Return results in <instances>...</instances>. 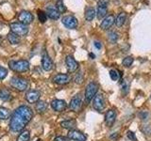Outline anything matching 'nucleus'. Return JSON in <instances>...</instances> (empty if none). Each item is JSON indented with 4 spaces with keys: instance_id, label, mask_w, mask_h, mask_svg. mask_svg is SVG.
Instances as JSON below:
<instances>
[{
    "instance_id": "1",
    "label": "nucleus",
    "mask_w": 151,
    "mask_h": 141,
    "mask_svg": "<svg viewBox=\"0 0 151 141\" xmlns=\"http://www.w3.org/2000/svg\"><path fill=\"white\" fill-rule=\"evenodd\" d=\"M33 118V111L27 105H21L13 111L9 120V128L14 133L22 132Z\"/></svg>"
},
{
    "instance_id": "2",
    "label": "nucleus",
    "mask_w": 151,
    "mask_h": 141,
    "mask_svg": "<svg viewBox=\"0 0 151 141\" xmlns=\"http://www.w3.org/2000/svg\"><path fill=\"white\" fill-rule=\"evenodd\" d=\"M9 69L15 73H26L29 70V62L25 59L20 60H12L9 62Z\"/></svg>"
},
{
    "instance_id": "3",
    "label": "nucleus",
    "mask_w": 151,
    "mask_h": 141,
    "mask_svg": "<svg viewBox=\"0 0 151 141\" xmlns=\"http://www.w3.org/2000/svg\"><path fill=\"white\" fill-rule=\"evenodd\" d=\"M9 85L17 91H25L28 88V81L20 76H13L9 81Z\"/></svg>"
},
{
    "instance_id": "4",
    "label": "nucleus",
    "mask_w": 151,
    "mask_h": 141,
    "mask_svg": "<svg viewBox=\"0 0 151 141\" xmlns=\"http://www.w3.org/2000/svg\"><path fill=\"white\" fill-rule=\"evenodd\" d=\"M9 27H11V31L13 32L14 34L18 35L19 37L26 36L28 33V27H27V26L24 25V24H22L20 22L12 23L11 25H9Z\"/></svg>"
},
{
    "instance_id": "5",
    "label": "nucleus",
    "mask_w": 151,
    "mask_h": 141,
    "mask_svg": "<svg viewBox=\"0 0 151 141\" xmlns=\"http://www.w3.org/2000/svg\"><path fill=\"white\" fill-rule=\"evenodd\" d=\"M97 90H98V85L94 82H91L87 85L86 89H85V102L87 103H89L94 98V96L97 94Z\"/></svg>"
},
{
    "instance_id": "6",
    "label": "nucleus",
    "mask_w": 151,
    "mask_h": 141,
    "mask_svg": "<svg viewBox=\"0 0 151 141\" xmlns=\"http://www.w3.org/2000/svg\"><path fill=\"white\" fill-rule=\"evenodd\" d=\"M108 4L109 0H99L98 1L96 9V16L98 19H103V17L106 16L108 11Z\"/></svg>"
},
{
    "instance_id": "7",
    "label": "nucleus",
    "mask_w": 151,
    "mask_h": 141,
    "mask_svg": "<svg viewBox=\"0 0 151 141\" xmlns=\"http://www.w3.org/2000/svg\"><path fill=\"white\" fill-rule=\"evenodd\" d=\"M93 106L96 110L101 112L105 109L106 103H105V99H104L103 95L101 94H96L94 98L93 99Z\"/></svg>"
},
{
    "instance_id": "8",
    "label": "nucleus",
    "mask_w": 151,
    "mask_h": 141,
    "mask_svg": "<svg viewBox=\"0 0 151 141\" xmlns=\"http://www.w3.org/2000/svg\"><path fill=\"white\" fill-rule=\"evenodd\" d=\"M33 19H34L33 14L28 11H22L20 13H19V16H18L19 22L24 24V25H26V26L31 24L33 22Z\"/></svg>"
},
{
    "instance_id": "9",
    "label": "nucleus",
    "mask_w": 151,
    "mask_h": 141,
    "mask_svg": "<svg viewBox=\"0 0 151 141\" xmlns=\"http://www.w3.org/2000/svg\"><path fill=\"white\" fill-rule=\"evenodd\" d=\"M61 22H63V26L65 27L69 28V29H75L78 26V20L77 18L72 16V15H67L64 16L61 19Z\"/></svg>"
},
{
    "instance_id": "10",
    "label": "nucleus",
    "mask_w": 151,
    "mask_h": 141,
    "mask_svg": "<svg viewBox=\"0 0 151 141\" xmlns=\"http://www.w3.org/2000/svg\"><path fill=\"white\" fill-rule=\"evenodd\" d=\"M67 137L71 140H75V141H86L87 140V136L85 135L82 132L75 130V129L70 130L68 132Z\"/></svg>"
},
{
    "instance_id": "11",
    "label": "nucleus",
    "mask_w": 151,
    "mask_h": 141,
    "mask_svg": "<svg viewBox=\"0 0 151 141\" xmlns=\"http://www.w3.org/2000/svg\"><path fill=\"white\" fill-rule=\"evenodd\" d=\"M51 107L52 109L57 112H63L67 108V103L64 100H60V99H55L51 102Z\"/></svg>"
},
{
    "instance_id": "12",
    "label": "nucleus",
    "mask_w": 151,
    "mask_h": 141,
    "mask_svg": "<svg viewBox=\"0 0 151 141\" xmlns=\"http://www.w3.org/2000/svg\"><path fill=\"white\" fill-rule=\"evenodd\" d=\"M81 105H82V100L78 94V95H76L75 97L72 98V100H71L69 103V108L74 112H78L81 109Z\"/></svg>"
},
{
    "instance_id": "13",
    "label": "nucleus",
    "mask_w": 151,
    "mask_h": 141,
    "mask_svg": "<svg viewBox=\"0 0 151 141\" xmlns=\"http://www.w3.org/2000/svg\"><path fill=\"white\" fill-rule=\"evenodd\" d=\"M53 61L50 58V56L45 52L42 56V68L46 72H49V70L53 69Z\"/></svg>"
},
{
    "instance_id": "14",
    "label": "nucleus",
    "mask_w": 151,
    "mask_h": 141,
    "mask_svg": "<svg viewBox=\"0 0 151 141\" xmlns=\"http://www.w3.org/2000/svg\"><path fill=\"white\" fill-rule=\"evenodd\" d=\"M40 97H41V92L39 90H36V89H31V90L27 91L26 94V100L29 103H37L40 100Z\"/></svg>"
},
{
    "instance_id": "15",
    "label": "nucleus",
    "mask_w": 151,
    "mask_h": 141,
    "mask_svg": "<svg viewBox=\"0 0 151 141\" xmlns=\"http://www.w3.org/2000/svg\"><path fill=\"white\" fill-rule=\"evenodd\" d=\"M65 63L70 73H74L78 69V63L72 56H67L65 58Z\"/></svg>"
},
{
    "instance_id": "16",
    "label": "nucleus",
    "mask_w": 151,
    "mask_h": 141,
    "mask_svg": "<svg viewBox=\"0 0 151 141\" xmlns=\"http://www.w3.org/2000/svg\"><path fill=\"white\" fill-rule=\"evenodd\" d=\"M70 80H71V77L66 73H58L53 77V82L58 85L68 84L70 82Z\"/></svg>"
},
{
    "instance_id": "17",
    "label": "nucleus",
    "mask_w": 151,
    "mask_h": 141,
    "mask_svg": "<svg viewBox=\"0 0 151 141\" xmlns=\"http://www.w3.org/2000/svg\"><path fill=\"white\" fill-rule=\"evenodd\" d=\"M116 120V112L113 109H110L105 114V122L108 126H112Z\"/></svg>"
},
{
    "instance_id": "18",
    "label": "nucleus",
    "mask_w": 151,
    "mask_h": 141,
    "mask_svg": "<svg viewBox=\"0 0 151 141\" xmlns=\"http://www.w3.org/2000/svg\"><path fill=\"white\" fill-rule=\"evenodd\" d=\"M114 23H115V20H114V17H113V15H108V16H106L105 18H104L103 21L101 22L100 28H102V29H104V30H107Z\"/></svg>"
},
{
    "instance_id": "19",
    "label": "nucleus",
    "mask_w": 151,
    "mask_h": 141,
    "mask_svg": "<svg viewBox=\"0 0 151 141\" xmlns=\"http://www.w3.org/2000/svg\"><path fill=\"white\" fill-rule=\"evenodd\" d=\"M46 15H47V17L52 19V20H58V19L60 17V13L56 8L48 7L46 9Z\"/></svg>"
},
{
    "instance_id": "20",
    "label": "nucleus",
    "mask_w": 151,
    "mask_h": 141,
    "mask_svg": "<svg viewBox=\"0 0 151 141\" xmlns=\"http://www.w3.org/2000/svg\"><path fill=\"white\" fill-rule=\"evenodd\" d=\"M0 100L4 102H9L12 100V93L7 88H0Z\"/></svg>"
},
{
    "instance_id": "21",
    "label": "nucleus",
    "mask_w": 151,
    "mask_h": 141,
    "mask_svg": "<svg viewBox=\"0 0 151 141\" xmlns=\"http://www.w3.org/2000/svg\"><path fill=\"white\" fill-rule=\"evenodd\" d=\"M60 126L63 127V128L68 129L70 131V130H73L76 128V126H77V121H76V120H73V119L67 120L60 122Z\"/></svg>"
},
{
    "instance_id": "22",
    "label": "nucleus",
    "mask_w": 151,
    "mask_h": 141,
    "mask_svg": "<svg viewBox=\"0 0 151 141\" xmlns=\"http://www.w3.org/2000/svg\"><path fill=\"white\" fill-rule=\"evenodd\" d=\"M35 109H36V111L38 113L42 114V113H45L47 110V103L45 101L39 100L36 103V105H35Z\"/></svg>"
},
{
    "instance_id": "23",
    "label": "nucleus",
    "mask_w": 151,
    "mask_h": 141,
    "mask_svg": "<svg viewBox=\"0 0 151 141\" xmlns=\"http://www.w3.org/2000/svg\"><path fill=\"white\" fill-rule=\"evenodd\" d=\"M96 11L93 8H88L86 9V11H85V19H86L88 22H91L93 20V18L96 17Z\"/></svg>"
},
{
    "instance_id": "24",
    "label": "nucleus",
    "mask_w": 151,
    "mask_h": 141,
    "mask_svg": "<svg viewBox=\"0 0 151 141\" xmlns=\"http://www.w3.org/2000/svg\"><path fill=\"white\" fill-rule=\"evenodd\" d=\"M7 38H8V40L9 41V43H12L13 45L20 43V37H19L18 35H16V34H14V33L12 32V31L8 34Z\"/></svg>"
},
{
    "instance_id": "25",
    "label": "nucleus",
    "mask_w": 151,
    "mask_h": 141,
    "mask_svg": "<svg viewBox=\"0 0 151 141\" xmlns=\"http://www.w3.org/2000/svg\"><path fill=\"white\" fill-rule=\"evenodd\" d=\"M11 117H12L11 111H9L8 108L0 106V120H5L9 119Z\"/></svg>"
},
{
    "instance_id": "26",
    "label": "nucleus",
    "mask_w": 151,
    "mask_h": 141,
    "mask_svg": "<svg viewBox=\"0 0 151 141\" xmlns=\"http://www.w3.org/2000/svg\"><path fill=\"white\" fill-rule=\"evenodd\" d=\"M30 138V133L27 130H23L20 134H19L16 141H29Z\"/></svg>"
},
{
    "instance_id": "27",
    "label": "nucleus",
    "mask_w": 151,
    "mask_h": 141,
    "mask_svg": "<svg viewBox=\"0 0 151 141\" xmlns=\"http://www.w3.org/2000/svg\"><path fill=\"white\" fill-rule=\"evenodd\" d=\"M126 19H127V15L125 12H121L118 14V16L115 20V25L118 26V27H121L123 25L125 24L126 22Z\"/></svg>"
},
{
    "instance_id": "28",
    "label": "nucleus",
    "mask_w": 151,
    "mask_h": 141,
    "mask_svg": "<svg viewBox=\"0 0 151 141\" xmlns=\"http://www.w3.org/2000/svg\"><path fill=\"white\" fill-rule=\"evenodd\" d=\"M118 38H119V36H118V34L115 31L109 32L108 39H109V41L111 42V43H116V41H118Z\"/></svg>"
},
{
    "instance_id": "29",
    "label": "nucleus",
    "mask_w": 151,
    "mask_h": 141,
    "mask_svg": "<svg viewBox=\"0 0 151 141\" xmlns=\"http://www.w3.org/2000/svg\"><path fill=\"white\" fill-rule=\"evenodd\" d=\"M132 63H133V58H132V56H126V58L122 61L123 66H125V67H127V68L130 67Z\"/></svg>"
},
{
    "instance_id": "30",
    "label": "nucleus",
    "mask_w": 151,
    "mask_h": 141,
    "mask_svg": "<svg viewBox=\"0 0 151 141\" xmlns=\"http://www.w3.org/2000/svg\"><path fill=\"white\" fill-rule=\"evenodd\" d=\"M37 13H38V18H39V20H40L41 23H45V22L47 20L46 12L41 11V9H38V11H37Z\"/></svg>"
},
{
    "instance_id": "31",
    "label": "nucleus",
    "mask_w": 151,
    "mask_h": 141,
    "mask_svg": "<svg viewBox=\"0 0 151 141\" xmlns=\"http://www.w3.org/2000/svg\"><path fill=\"white\" fill-rule=\"evenodd\" d=\"M56 9L60 11V13L64 12L66 11V7L64 6L63 0H58V2H57V4H56Z\"/></svg>"
},
{
    "instance_id": "32",
    "label": "nucleus",
    "mask_w": 151,
    "mask_h": 141,
    "mask_svg": "<svg viewBox=\"0 0 151 141\" xmlns=\"http://www.w3.org/2000/svg\"><path fill=\"white\" fill-rule=\"evenodd\" d=\"M75 82H76V84H78V85H80V84H82L83 83V80H84V78H83V74H82V73H78L77 74H76V76H75Z\"/></svg>"
},
{
    "instance_id": "33",
    "label": "nucleus",
    "mask_w": 151,
    "mask_h": 141,
    "mask_svg": "<svg viewBox=\"0 0 151 141\" xmlns=\"http://www.w3.org/2000/svg\"><path fill=\"white\" fill-rule=\"evenodd\" d=\"M110 76H111L112 81H117V80L119 79V74H118V72L115 70H111Z\"/></svg>"
},
{
    "instance_id": "34",
    "label": "nucleus",
    "mask_w": 151,
    "mask_h": 141,
    "mask_svg": "<svg viewBox=\"0 0 151 141\" xmlns=\"http://www.w3.org/2000/svg\"><path fill=\"white\" fill-rule=\"evenodd\" d=\"M8 75V70L6 68L0 66V80H3L7 77Z\"/></svg>"
},
{
    "instance_id": "35",
    "label": "nucleus",
    "mask_w": 151,
    "mask_h": 141,
    "mask_svg": "<svg viewBox=\"0 0 151 141\" xmlns=\"http://www.w3.org/2000/svg\"><path fill=\"white\" fill-rule=\"evenodd\" d=\"M127 137H129L131 141H137V138H136V135H135V134L133 133V132H131V131H129L127 132Z\"/></svg>"
},
{
    "instance_id": "36",
    "label": "nucleus",
    "mask_w": 151,
    "mask_h": 141,
    "mask_svg": "<svg viewBox=\"0 0 151 141\" xmlns=\"http://www.w3.org/2000/svg\"><path fill=\"white\" fill-rule=\"evenodd\" d=\"M70 139L68 137H65V136H57L54 138V141H69Z\"/></svg>"
},
{
    "instance_id": "37",
    "label": "nucleus",
    "mask_w": 151,
    "mask_h": 141,
    "mask_svg": "<svg viewBox=\"0 0 151 141\" xmlns=\"http://www.w3.org/2000/svg\"><path fill=\"white\" fill-rule=\"evenodd\" d=\"M94 46H96L97 49H100L101 48V43L99 41H94Z\"/></svg>"
},
{
    "instance_id": "38",
    "label": "nucleus",
    "mask_w": 151,
    "mask_h": 141,
    "mask_svg": "<svg viewBox=\"0 0 151 141\" xmlns=\"http://www.w3.org/2000/svg\"><path fill=\"white\" fill-rule=\"evenodd\" d=\"M89 56H91V58H92L93 59L94 58H96V56H94L93 54H92V53H90V55H89Z\"/></svg>"
},
{
    "instance_id": "39",
    "label": "nucleus",
    "mask_w": 151,
    "mask_h": 141,
    "mask_svg": "<svg viewBox=\"0 0 151 141\" xmlns=\"http://www.w3.org/2000/svg\"><path fill=\"white\" fill-rule=\"evenodd\" d=\"M150 99H151V96H150Z\"/></svg>"
}]
</instances>
